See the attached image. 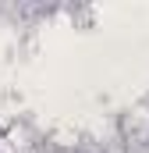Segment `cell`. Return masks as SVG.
<instances>
[]
</instances>
